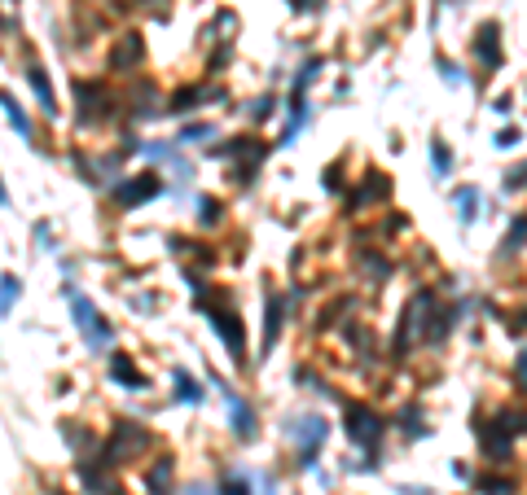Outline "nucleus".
Returning <instances> with one entry per match:
<instances>
[{"instance_id":"7","label":"nucleus","mask_w":527,"mask_h":495,"mask_svg":"<svg viewBox=\"0 0 527 495\" xmlns=\"http://www.w3.org/2000/svg\"><path fill=\"white\" fill-rule=\"evenodd\" d=\"M176 386H181V399H193V403L203 399V390H198V386H189V377H185V373H176Z\"/></svg>"},{"instance_id":"2","label":"nucleus","mask_w":527,"mask_h":495,"mask_svg":"<svg viewBox=\"0 0 527 495\" xmlns=\"http://www.w3.org/2000/svg\"><path fill=\"white\" fill-rule=\"evenodd\" d=\"M347 416H351V434H356V438H373V434H378V421H373V416H365L361 408H351Z\"/></svg>"},{"instance_id":"9","label":"nucleus","mask_w":527,"mask_h":495,"mask_svg":"<svg viewBox=\"0 0 527 495\" xmlns=\"http://www.w3.org/2000/svg\"><path fill=\"white\" fill-rule=\"evenodd\" d=\"M14 294H18V281H14V276H5V311L14 307Z\"/></svg>"},{"instance_id":"4","label":"nucleus","mask_w":527,"mask_h":495,"mask_svg":"<svg viewBox=\"0 0 527 495\" xmlns=\"http://www.w3.org/2000/svg\"><path fill=\"white\" fill-rule=\"evenodd\" d=\"M5 110H9V123L18 127V132H22V136H31V123H27V114H22V106H18L14 97H5Z\"/></svg>"},{"instance_id":"6","label":"nucleus","mask_w":527,"mask_h":495,"mask_svg":"<svg viewBox=\"0 0 527 495\" xmlns=\"http://www.w3.org/2000/svg\"><path fill=\"white\" fill-rule=\"evenodd\" d=\"M31 84H36V92H40V101H44V110L53 114V92H48V84H44V75H40V70H31Z\"/></svg>"},{"instance_id":"5","label":"nucleus","mask_w":527,"mask_h":495,"mask_svg":"<svg viewBox=\"0 0 527 495\" xmlns=\"http://www.w3.org/2000/svg\"><path fill=\"white\" fill-rule=\"evenodd\" d=\"M229 408H233V416H238V434H242V438H250V412L242 408V399H238V395H229Z\"/></svg>"},{"instance_id":"1","label":"nucleus","mask_w":527,"mask_h":495,"mask_svg":"<svg viewBox=\"0 0 527 495\" xmlns=\"http://www.w3.org/2000/svg\"><path fill=\"white\" fill-rule=\"evenodd\" d=\"M75 311H80V325H84V333L92 337L97 347H102L106 337H110V329H102V325H97V311H92V307H88L84 298H75Z\"/></svg>"},{"instance_id":"3","label":"nucleus","mask_w":527,"mask_h":495,"mask_svg":"<svg viewBox=\"0 0 527 495\" xmlns=\"http://www.w3.org/2000/svg\"><path fill=\"white\" fill-rule=\"evenodd\" d=\"M215 329H220L224 342H233V351H242V329H238V320H233V311H229V316H215Z\"/></svg>"},{"instance_id":"8","label":"nucleus","mask_w":527,"mask_h":495,"mask_svg":"<svg viewBox=\"0 0 527 495\" xmlns=\"http://www.w3.org/2000/svg\"><path fill=\"white\" fill-rule=\"evenodd\" d=\"M431 158H435V171H440V175H444L448 167H453V158H448V149H444V145H435V153H431Z\"/></svg>"},{"instance_id":"10","label":"nucleus","mask_w":527,"mask_h":495,"mask_svg":"<svg viewBox=\"0 0 527 495\" xmlns=\"http://www.w3.org/2000/svg\"><path fill=\"white\" fill-rule=\"evenodd\" d=\"M224 495H246V486L242 482H229V486H224Z\"/></svg>"}]
</instances>
